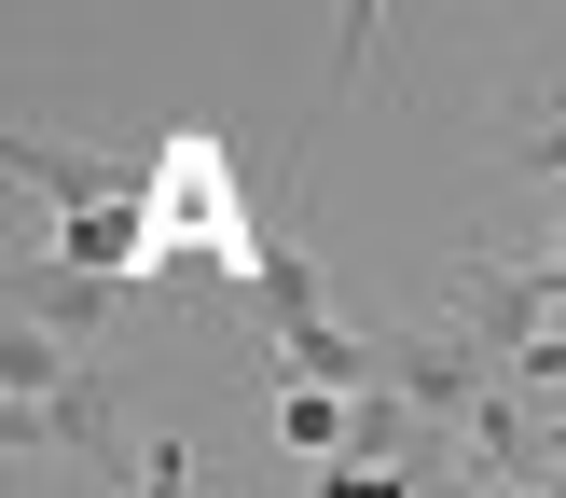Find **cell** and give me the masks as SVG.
I'll use <instances>...</instances> for the list:
<instances>
[{"label": "cell", "mask_w": 566, "mask_h": 498, "mask_svg": "<svg viewBox=\"0 0 566 498\" xmlns=\"http://www.w3.org/2000/svg\"><path fill=\"white\" fill-rule=\"evenodd\" d=\"M429 332H457V346H484L497 374H525V360L566 332V263H553V249H457Z\"/></svg>", "instance_id": "7a4b0ae2"}, {"label": "cell", "mask_w": 566, "mask_h": 498, "mask_svg": "<svg viewBox=\"0 0 566 498\" xmlns=\"http://www.w3.org/2000/svg\"><path fill=\"white\" fill-rule=\"evenodd\" d=\"M0 319H28V332H55V346H83V360H97V332H111V277H70L55 249H28V263H14V291H0Z\"/></svg>", "instance_id": "5b68a950"}, {"label": "cell", "mask_w": 566, "mask_h": 498, "mask_svg": "<svg viewBox=\"0 0 566 498\" xmlns=\"http://www.w3.org/2000/svg\"><path fill=\"white\" fill-rule=\"evenodd\" d=\"M512 166H539V180L566 194V97H539V111L512 125Z\"/></svg>", "instance_id": "8992f818"}, {"label": "cell", "mask_w": 566, "mask_h": 498, "mask_svg": "<svg viewBox=\"0 0 566 498\" xmlns=\"http://www.w3.org/2000/svg\"><path fill=\"white\" fill-rule=\"evenodd\" d=\"M0 429H14V457H83L111 498L138 485L125 470V402H111V360L55 346V332L0 319Z\"/></svg>", "instance_id": "6da1fadb"}, {"label": "cell", "mask_w": 566, "mask_h": 498, "mask_svg": "<svg viewBox=\"0 0 566 498\" xmlns=\"http://www.w3.org/2000/svg\"><path fill=\"white\" fill-rule=\"evenodd\" d=\"M387 387H401L429 429H457V415H484L512 374H497L484 346H457V332H387Z\"/></svg>", "instance_id": "3957f363"}, {"label": "cell", "mask_w": 566, "mask_h": 498, "mask_svg": "<svg viewBox=\"0 0 566 498\" xmlns=\"http://www.w3.org/2000/svg\"><path fill=\"white\" fill-rule=\"evenodd\" d=\"M0 166L14 180H42L55 208H153V166H125V153H70V138H0Z\"/></svg>", "instance_id": "277c9868"}, {"label": "cell", "mask_w": 566, "mask_h": 498, "mask_svg": "<svg viewBox=\"0 0 566 498\" xmlns=\"http://www.w3.org/2000/svg\"><path fill=\"white\" fill-rule=\"evenodd\" d=\"M497 498H566V470H539V485H497Z\"/></svg>", "instance_id": "ba28073f"}, {"label": "cell", "mask_w": 566, "mask_h": 498, "mask_svg": "<svg viewBox=\"0 0 566 498\" xmlns=\"http://www.w3.org/2000/svg\"><path fill=\"white\" fill-rule=\"evenodd\" d=\"M138 498H193V457H180V443H138Z\"/></svg>", "instance_id": "52a82bcc"}]
</instances>
